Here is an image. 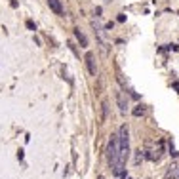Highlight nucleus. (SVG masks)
<instances>
[{
	"instance_id": "nucleus-1",
	"label": "nucleus",
	"mask_w": 179,
	"mask_h": 179,
	"mask_svg": "<svg viewBox=\"0 0 179 179\" xmlns=\"http://www.w3.org/2000/svg\"><path fill=\"white\" fill-rule=\"evenodd\" d=\"M107 158H109V164L110 166H118V160H120V145H118V135H110V141H109V147H107Z\"/></svg>"
},
{
	"instance_id": "nucleus-2",
	"label": "nucleus",
	"mask_w": 179,
	"mask_h": 179,
	"mask_svg": "<svg viewBox=\"0 0 179 179\" xmlns=\"http://www.w3.org/2000/svg\"><path fill=\"white\" fill-rule=\"evenodd\" d=\"M86 65H88V72L92 76H95L97 67H95V55H93L92 51H88V54H86Z\"/></svg>"
},
{
	"instance_id": "nucleus-3",
	"label": "nucleus",
	"mask_w": 179,
	"mask_h": 179,
	"mask_svg": "<svg viewBox=\"0 0 179 179\" xmlns=\"http://www.w3.org/2000/svg\"><path fill=\"white\" fill-rule=\"evenodd\" d=\"M48 6H50V10H51L54 13H57V15L63 13V4H61V0H48Z\"/></svg>"
},
{
	"instance_id": "nucleus-4",
	"label": "nucleus",
	"mask_w": 179,
	"mask_h": 179,
	"mask_svg": "<svg viewBox=\"0 0 179 179\" xmlns=\"http://www.w3.org/2000/svg\"><path fill=\"white\" fill-rule=\"evenodd\" d=\"M177 172H179V166H177V162H172V164L168 166V172H166V179H172V177H175V175H177Z\"/></svg>"
},
{
	"instance_id": "nucleus-5",
	"label": "nucleus",
	"mask_w": 179,
	"mask_h": 179,
	"mask_svg": "<svg viewBox=\"0 0 179 179\" xmlns=\"http://www.w3.org/2000/svg\"><path fill=\"white\" fill-rule=\"evenodd\" d=\"M116 103H118V107H120V113H126V110H128V103L124 101L122 93H116Z\"/></svg>"
},
{
	"instance_id": "nucleus-6",
	"label": "nucleus",
	"mask_w": 179,
	"mask_h": 179,
	"mask_svg": "<svg viewBox=\"0 0 179 179\" xmlns=\"http://www.w3.org/2000/svg\"><path fill=\"white\" fill-rule=\"evenodd\" d=\"M75 36H76V40L80 42V46H82V48H88V40H86V36H84V34L80 33V29H76V31H75Z\"/></svg>"
},
{
	"instance_id": "nucleus-7",
	"label": "nucleus",
	"mask_w": 179,
	"mask_h": 179,
	"mask_svg": "<svg viewBox=\"0 0 179 179\" xmlns=\"http://www.w3.org/2000/svg\"><path fill=\"white\" fill-rule=\"evenodd\" d=\"M131 113H134V116H143V114H145V107H143V105H139V107H135Z\"/></svg>"
},
{
	"instance_id": "nucleus-8",
	"label": "nucleus",
	"mask_w": 179,
	"mask_h": 179,
	"mask_svg": "<svg viewBox=\"0 0 179 179\" xmlns=\"http://www.w3.org/2000/svg\"><path fill=\"white\" fill-rule=\"evenodd\" d=\"M141 160H143V154H141V151H139L137 154H135V164H139Z\"/></svg>"
},
{
	"instance_id": "nucleus-9",
	"label": "nucleus",
	"mask_w": 179,
	"mask_h": 179,
	"mask_svg": "<svg viewBox=\"0 0 179 179\" xmlns=\"http://www.w3.org/2000/svg\"><path fill=\"white\" fill-rule=\"evenodd\" d=\"M27 27H29L31 31H36V25L33 23V21H27Z\"/></svg>"
},
{
	"instance_id": "nucleus-10",
	"label": "nucleus",
	"mask_w": 179,
	"mask_h": 179,
	"mask_svg": "<svg viewBox=\"0 0 179 179\" xmlns=\"http://www.w3.org/2000/svg\"><path fill=\"white\" fill-rule=\"evenodd\" d=\"M99 179H103V177H99Z\"/></svg>"
},
{
	"instance_id": "nucleus-11",
	"label": "nucleus",
	"mask_w": 179,
	"mask_h": 179,
	"mask_svg": "<svg viewBox=\"0 0 179 179\" xmlns=\"http://www.w3.org/2000/svg\"><path fill=\"white\" fill-rule=\"evenodd\" d=\"M177 175H179V172H177Z\"/></svg>"
}]
</instances>
